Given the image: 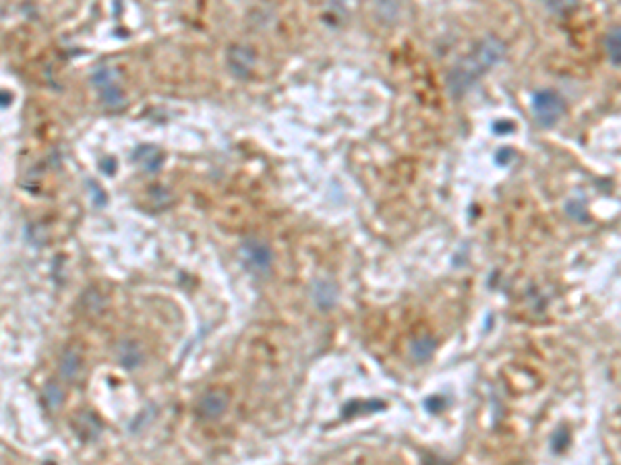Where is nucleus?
<instances>
[{"mask_svg": "<svg viewBox=\"0 0 621 465\" xmlns=\"http://www.w3.org/2000/svg\"><path fill=\"white\" fill-rule=\"evenodd\" d=\"M253 63H255V56L247 48H235L230 52V68L235 70L238 77H247Z\"/></svg>", "mask_w": 621, "mask_h": 465, "instance_id": "nucleus-8", "label": "nucleus"}, {"mask_svg": "<svg viewBox=\"0 0 621 465\" xmlns=\"http://www.w3.org/2000/svg\"><path fill=\"white\" fill-rule=\"evenodd\" d=\"M91 81L96 85V89L100 91L102 95V102L106 104L108 108H120L125 106V93H123V87L116 81V73L112 68H98L91 77Z\"/></svg>", "mask_w": 621, "mask_h": 465, "instance_id": "nucleus-3", "label": "nucleus"}, {"mask_svg": "<svg viewBox=\"0 0 621 465\" xmlns=\"http://www.w3.org/2000/svg\"><path fill=\"white\" fill-rule=\"evenodd\" d=\"M313 300L322 310H329L338 302V286L334 281H317L313 288Z\"/></svg>", "mask_w": 621, "mask_h": 465, "instance_id": "nucleus-6", "label": "nucleus"}, {"mask_svg": "<svg viewBox=\"0 0 621 465\" xmlns=\"http://www.w3.org/2000/svg\"><path fill=\"white\" fill-rule=\"evenodd\" d=\"M568 444H570V432H568L565 428H557L555 432H553V437H551V446H553V451H555V453H563Z\"/></svg>", "mask_w": 621, "mask_h": 465, "instance_id": "nucleus-13", "label": "nucleus"}, {"mask_svg": "<svg viewBox=\"0 0 621 465\" xmlns=\"http://www.w3.org/2000/svg\"><path fill=\"white\" fill-rule=\"evenodd\" d=\"M242 253V258L247 263V267L253 271V273H267L272 269V263H274V253L272 249L261 242L257 238H251L242 244L240 249Z\"/></svg>", "mask_w": 621, "mask_h": 465, "instance_id": "nucleus-4", "label": "nucleus"}, {"mask_svg": "<svg viewBox=\"0 0 621 465\" xmlns=\"http://www.w3.org/2000/svg\"><path fill=\"white\" fill-rule=\"evenodd\" d=\"M512 157H514V151H512L510 147H503L499 153H497V162H499L501 166H505Z\"/></svg>", "mask_w": 621, "mask_h": 465, "instance_id": "nucleus-14", "label": "nucleus"}, {"mask_svg": "<svg viewBox=\"0 0 621 465\" xmlns=\"http://www.w3.org/2000/svg\"><path fill=\"white\" fill-rule=\"evenodd\" d=\"M116 358L118 362L125 366V368H137L143 360V354L141 350L137 348V343L133 341H123L118 348H116Z\"/></svg>", "mask_w": 621, "mask_h": 465, "instance_id": "nucleus-9", "label": "nucleus"}, {"mask_svg": "<svg viewBox=\"0 0 621 465\" xmlns=\"http://www.w3.org/2000/svg\"><path fill=\"white\" fill-rule=\"evenodd\" d=\"M620 42H621L620 27H615V29H611V31L607 33V38H605V50H607V56H609V61H611L613 66H620L621 63Z\"/></svg>", "mask_w": 621, "mask_h": 465, "instance_id": "nucleus-12", "label": "nucleus"}, {"mask_svg": "<svg viewBox=\"0 0 621 465\" xmlns=\"http://www.w3.org/2000/svg\"><path fill=\"white\" fill-rule=\"evenodd\" d=\"M228 409V395L220 389H212L203 393V397L197 403V412L205 420H215Z\"/></svg>", "mask_w": 621, "mask_h": 465, "instance_id": "nucleus-5", "label": "nucleus"}, {"mask_svg": "<svg viewBox=\"0 0 621 465\" xmlns=\"http://www.w3.org/2000/svg\"><path fill=\"white\" fill-rule=\"evenodd\" d=\"M503 56H505V46L499 40L487 38L485 42L478 43V48L472 52L471 56H466L464 61H460L451 68L450 77H448V87H450L451 95L458 98V95L466 93L472 85L476 83L487 70H491Z\"/></svg>", "mask_w": 621, "mask_h": 465, "instance_id": "nucleus-1", "label": "nucleus"}, {"mask_svg": "<svg viewBox=\"0 0 621 465\" xmlns=\"http://www.w3.org/2000/svg\"><path fill=\"white\" fill-rule=\"evenodd\" d=\"M61 372L65 379H75L79 372H81V358L77 352L68 350L63 354V360H61Z\"/></svg>", "mask_w": 621, "mask_h": 465, "instance_id": "nucleus-11", "label": "nucleus"}, {"mask_svg": "<svg viewBox=\"0 0 621 465\" xmlns=\"http://www.w3.org/2000/svg\"><path fill=\"white\" fill-rule=\"evenodd\" d=\"M425 405H427V407H428V409H431V412H433V414H437V412H441V407L446 405V402H443V399H439V397L435 395V397H431V399H428V402L425 403Z\"/></svg>", "mask_w": 621, "mask_h": 465, "instance_id": "nucleus-15", "label": "nucleus"}, {"mask_svg": "<svg viewBox=\"0 0 621 465\" xmlns=\"http://www.w3.org/2000/svg\"><path fill=\"white\" fill-rule=\"evenodd\" d=\"M435 345H437L435 339L419 338L412 343V358L416 360V362H427L435 354Z\"/></svg>", "mask_w": 621, "mask_h": 465, "instance_id": "nucleus-10", "label": "nucleus"}, {"mask_svg": "<svg viewBox=\"0 0 621 465\" xmlns=\"http://www.w3.org/2000/svg\"><path fill=\"white\" fill-rule=\"evenodd\" d=\"M530 108H533L535 122L540 128L555 127L557 122L561 120V116L565 114V104H563L561 95L553 89L535 91L533 100H530Z\"/></svg>", "mask_w": 621, "mask_h": 465, "instance_id": "nucleus-2", "label": "nucleus"}, {"mask_svg": "<svg viewBox=\"0 0 621 465\" xmlns=\"http://www.w3.org/2000/svg\"><path fill=\"white\" fill-rule=\"evenodd\" d=\"M133 160L141 166L143 169H148V172H155V169H160V166L164 164V153L160 151L158 147H139L137 151H135V155H133Z\"/></svg>", "mask_w": 621, "mask_h": 465, "instance_id": "nucleus-7", "label": "nucleus"}, {"mask_svg": "<svg viewBox=\"0 0 621 465\" xmlns=\"http://www.w3.org/2000/svg\"><path fill=\"white\" fill-rule=\"evenodd\" d=\"M495 130H497L499 135H508L510 130H514V127L508 125V122H499V125H495Z\"/></svg>", "mask_w": 621, "mask_h": 465, "instance_id": "nucleus-16", "label": "nucleus"}]
</instances>
